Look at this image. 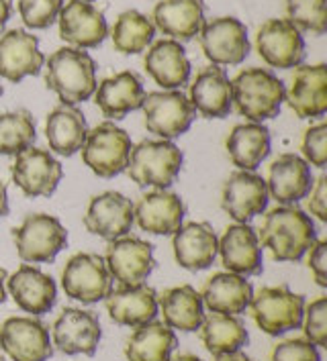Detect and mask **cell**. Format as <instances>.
<instances>
[{"mask_svg": "<svg viewBox=\"0 0 327 361\" xmlns=\"http://www.w3.org/2000/svg\"><path fill=\"white\" fill-rule=\"evenodd\" d=\"M258 239L276 262H299L317 241V233L305 210L280 204L264 216Z\"/></svg>", "mask_w": 327, "mask_h": 361, "instance_id": "cell-1", "label": "cell"}, {"mask_svg": "<svg viewBox=\"0 0 327 361\" xmlns=\"http://www.w3.org/2000/svg\"><path fill=\"white\" fill-rule=\"evenodd\" d=\"M45 84L61 104L84 102L97 90V63L82 49L59 47L45 59Z\"/></svg>", "mask_w": 327, "mask_h": 361, "instance_id": "cell-2", "label": "cell"}, {"mask_svg": "<svg viewBox=\"0 0 327 361\" xmlns=\"http://www.w3.org/2000/svg\"><path fill=\"white\" fill-rule=\"evenodd\" d=\"M287 88L270 70L246 68L231 80V104L251 123H262L280 113Z\"/></svg>", "mask_w": 327, "mask_h": 361, "instance_id": "cell-3", "label": "cell"}, {"mask_svg": "<svg viewBox=\"0 0 327 361\" xmlns=\"http://www.w3.org/2000/svg\"><path fill=\"white\" fill-rule=\"evenodd\" d=\"M182 152L172 141L145 139L131 147L127 173L137 186H152L155 190L170 188L182 170Z\"/></svg>", "mask_w": 327, "mask_h": 361, "instance_id": "cell-4", "label": "cell"}, {"mask_svg": "<svg viewBox=\"0 0 327 361\" xmlns=\"http://www.w3.org/2000/svg\"><path fill=\"white\" fill-rule=\"evenodd\" d=\"M250 308L256 324L270 337H278L301 326L305 298L289 286H268L251 296Z\"/></svg>", "mask_w": 327, "mask_h": 361, "instance_id": "cell-5", "label": "cell"}, {"mask_svg": "<svg viewBox=\"0 0 327 361\" xmlns=\"http://www.w3.org/2000/svg\"><path fill=\"white\" fill-rule=\"evenodd\" d=\"M13 241L17 253L27 264L54 262L68 243V231L56 216L35 212L29 214L19 227L13 228Z\"/></svg>", "mask_w": 327, "mask_h": 361, "instance_id": "cell-6", "label": "cell"}, {"mask_svg": "<svg viewBox=\"0 0 327 361\" xmlns=\"http://www.w3.org/2000/svg\"><path fill=\"white\" fill-rule=\"evenodd\" d=\"M131 137L115 123L107 121L97 125L84 141L82 159L84 164L100 178H115L127 170L129 153H131Z\"/></svg>", "mask_w": 327, "mask_h": 361, "instance_id": "cell-7", "label": "cell"}, {"mask_svg": "<svg viewBox=\"0 0 327 361\" xmlns=\"http://www.w3.org/2000/svg\"><path fill=\"white\" fill-rule=\"evenodd\" d=\"M61 288L66 296L82 305L105 300L113 290V278L105 259L97 253H76L61 271Z\"/></svg>", "mask_w": 327, "mask_h": 361, "instance_id": "cell-8", "label": "cell"}, {"mask_svg": "<svg viewBox=\"0 0 327 361\" xmlns=\"http://www.w3.org/2000/svg\"><path fill=\"white\" fill-rule=\"evenodd\" d=\"M143 123L150 133L157 135L166 141L184 135L194 121V109L189 96L180 90L150 92L141 104Z\"/></svg>", "mask_w": 327, "mask_h": 361, "instance_id": "cell-9", "label": "cell"}, {"mask_svg": "<svg viewBox=\"0 0 327 361\" xmlns=\"http://www.w3.org/2000/svg\"><path fill=\"white\" fill-rule=\"evenodd\" d=\"M198 43L213 66H239L250 56L246 25L235 17H217L198 31Z\"/></svg>", "mask_w": 327, "mask_h": 361, "instance_id": "cell-10", "label": "cell"}, {"mask_svg": "<svg viewBox=\"0 0 327 361\" xmlns=\"http://www.w3.org/2000/svg\"><path fill=\"white\" fill-rule=\"evenodd\" d=\"M0 349L13 361H47L54 343L47 326L33 317H11L0 326Z\"/></svg>", "mask_w": 327, "mask_h": 361, "instance_id": "cell-11", "label": "cell"}, {"mask_svg": "<svg viewBox=\"0 0 327 361\" xmlns=\"http://www.w3.org/2000/svg\"><path fill=\"white\" fill-rule=\"evenodd\" d=\"M102 329L97 312L82 308H64L52 329V339L56 349L66 355H86L97 353Z\"/></svg>", "mask_w": 327, "mask_h": 361, "instance_id": "cell-12", "label": "cell"}, {"mask_svg": "<svg viewBox=\"0 0 327 361\" xmlns=\"http://www.w3.org/2000/svg\"><path fill=\"white\" fill-rule=\"evenodd\" d=\"M256 47L260 57L278 70L297 68L305 59L303 35L289 19L266 20L256 35Z\"/></svg>", "mask_w": 327, "mask_h": 361, "instance_id": "cell-13", "label": "cell"}, {"mask_svg": "<svg viewBox=\"0 0 327 361\" xmlns=\"http://www.w3.org/2000/svg\"><path fill=\"white\" fill-rule=\"evenodd\" d=\"M105 264L111 278L121 286L141 284L155 267L154 245L137 237H119L109 243Z\"/></svg>", "mask_w": 327, "mask_h": 361, "instance_id": "cell-14", "label": "cell"}, {"mask_svg": "<svg viewBox=\"0 0 327 361\" xmlns=\"http://www.w3.org/2000/svg\"><path fill=\"white\" fill-rule=\"evenodd\" d=\"M15 164L11 168L13 182L19 186L25 196H52L61 182V164L45 149L29 147L15 155Z\"/></svg>", "mask_w": 327, "mask_h": 361, "instance_id": "cell-15", "label": "cell"}, {"mask_svg": "<svg viewBox=\"0 0 327 361\" xmlns=\"http://www.w3.org/2000/svg\"><path fill=\"white\" fill-rule=\"evenodd\" d=\"M268 188L256 171L237 170L223 184L221 207L235 223H250L268 207Z\"/></svg>", "mask_w": 327, "mask_h": 361, "instance_id": "cell-16", "label": "cell"}, {"mask_svg": "<svg viewBox=\"0 0 327 361\" xmlns=\"http://www.w3.org/2000/svg\"><path fill=\"white\" fill-rule=\"evenodd\" d=\"M58 23L59 37L76 49L98 47L109 35L105 13L84 0H70L66 6H61Z\"/></svg>", "mask_w": 327, "mask_h": 361, "instance_id": "cell-17", "label": "cell"}, {"mask_svg": "<svg viewBox=\"0 0 327 361\" xmlns=\"http://www.w3.org/2000/svg\"><path fill=\"white\" fill-rule=\"evenodd\" d=\"M133 223V202L121 192L113 190L95 196L84 214V227L107 241L125 237Z\"/></svg>", "mask_w": 327, "mask_h": 361, "instance_id": "cell-18", "label": "cell"}, {"mask_svg": "<svg viewBox=\"0 0 327 361\" xmlns=\"http://www.w3.org/2000/svg\"><path fill=\"white\" fill-rule=\"evenodd\" d=\"M45 63L39 51V39L23 29H11L0 35V76L8 82H20L37 76Z\"/></svg>", "mask_w": 327, "mask_h": 361, "instance_id": "cell-19", "label": "cell"}, {"mask_svg": "<svg viewBox=\"0 0 327 361\" xmlns=\"http://www.w3.org/2000/svg\"><path fill=\"white\" fill-rule=\"evenodd\" d=\"M268 196H272L278 204L290 207L299 200L307 198L313 188V176L309 164L295 155V153H283L278 155L268 168V180H266Z\"/></svg>", "mask_w": 327, "mask_h": 361, "instance_id": "cell-20", "label": "cell"}, {"mask_svg": "<svg viewBox=\"0 0 327 361\" xmlns=\"http://www.w3.org/2000/svg\"><path fill=\"white\" fill-rule=\"evenodd\" d=\"M285 100L299 118H321L327 113L326 63L297 66Z\"/></svg>", "mask_w": 327, "mask_h": 361, "instance_id": "cell-21", "label": "cell"}, {"mask_svg": "<svg viewBox=\"0 0 327 361\" xmlns=\"http://www.w3.org/2000/svg\"><path fill=\"white\" fill-rule=\"evenodd\" d=\"M221 262L227 271L237 276H258L264 269L262 247L258 233L248 223H237L225 228L223 237L219 239Z\"/></svg>", "mask_w": 327, "mask_h": 361, "instance_id": "cell-22", "label": "cell"}, {"mask_svg": "<svg viewBox=\"0 0 327 361\" xmlns=\"http://www.w3.org/2000/svg\"><path fill=\"white\" fill-rule=\"evenodd\" d=\"M6 286L15 305L33 317L49 312L58 298V288L52 276L29 264L20 266L11 278H6Z\"/></svg>", "mask_w": 327, "mask_h": 361, "instance_id": "cell-23", "label": "cell"}, {"mask_svg": "<svg viewBox=\"0 0 327 361\" xmlns=\"http://www.w3.org/2000/svg\"><path fill=\"white\" fill-rule=\"evenodd\" d=\"M133 219L141 231L152 235H174L184 219V202L174 192H148L133 204Z\"/></svg>", "mask_w": 327, "mask_h": 361, "instance_id": "cell-24", "label": "cell"}, {"mask_svg": "<svg viewBox=\"0 0 327 361\" xmlns=\"http://www.w3.org/2000/svg\"><path fill=\"white\" fill-rule=\"evenodd\" d=\"M107 300L109 317L121 326H141L157 317V294L148 284L121 286L111 290Z\"/></svg>", "mask_w": 327, "mask_h": 361, "instance_id": "cell-25", "label": "cell"}, {"mask_svg": "<svg viewBox=\"0 0 327 361\" xmlns=\"http://www.w3.org/2000/svg\"><path fill=\"white\" fill-rule=\"evenodd\" d=\"M174 257L178 266L189 271H201L213 266L219 249V239L211 225L189 223L180 225L172 239Z\"/></svg>", "mask_w": 327, "mask_h": 361, "instance_id": "cell-26", "label": "cell"}, {"mask_svg": "<svg viewBox=\"0 0 327 361\" xmlns=\"http://www.w3.org/2000/svg\"><path fill=\"white\" fill-rule=\"evenodd\" d=\"M145 72L164 90H178L191 78V61L184 47L174 39L155 41L143 57Z\"/></svg>", "mask_w": 327, "mask_h": 361, "instance_id": "cell-27", "label": "cell"}, {"mask_svg": "<svg viewBox=\"0 0 327 361\" xmlns=\"http://www.w3.org/2000/svg\"><path fill=\"white\" fill-rule=\"evenodd\" d=\"M145 98L143 84L133 72H119L105 78L95 90V102L107 118L121 121L125 114L141 109Z\"/></svg>", "mask_w": 327, "mask_h": 361, "instance_id": "cell-28", "label": "cell"}, {"mask_svg": "<svg viewBox=\"0 0 327 361\" xmlns=\"http://www.w3.org/2000/svg\"><path fill=\"white\" fill-rule=\"evenodd\" d=\"M194 113L205 118H223L231 113V80L219 66L203 68L191 84V96Z\"/></svg>", "mask_w": 327, "mask_h": 361, "instance_id": "cell-29", "label": "cell"}, {"mask_svg": "<svg viewBox=\"0 0 327 361\" xmlns=\"http://www.w3.org/2000/svg\"><path fill=\"white\" fill-rule=\"evenodd\" d=\"M203 25V0H160L154 6V27L174 41H191Z\"/></svg>", "mask_w": 327, "mask_h": 361, "instance_id": "cell-30", "label": "cell"}, {"mask_svg": "<svg viewBox=\"0 0 327 361\" xmlns=\"http://www.w3.org/2000/svg\"><path fill=\"white\" fill-rule=\"evenodd\" d=\"M251 296H254V290H251L250 282L244 276H237L231 271L211 276L201 292L203 305L211 312L233 314V317L246 312V308L250 306Z\"/></svg>", "mask_w": 327, "mask_h": 361, "instance_id": "cell-31", "label": "cell"}, {"mask_svg": "<svg viewBox=\"0 0 327 361\" xmlns=\"http://www.w3.org/2000/svg\"><path fill=\"white\" fill-rule=\"evenodd\" d=\"M45 137L49 149L58 155L70 157L84 147L88 137V125L80 109L74 104H59L45 121Z\"/></svg>", "mask_w": 327, "mask_h": 361, "instance_id": "cell-32", "label": "cell"}, {"mask_svg": "<svg viewBox=\"0 0 327 361\" xmlns=\"http://www.w3.org/2000/svg\"><path fill=\"white\" fill-rule=\"evenodd\" d=\"M157 310L164 314V324L184 333L198 331L205 321V305L193 286H176L157 296Z\"/></svg>", "mask_w": 327, "mask_h": 361, "instance_id": "cell-33", "label": "cell"}, {"mask_svg": "<svg viewBox=\"0 0 327 361\" xmlns=\"http://www.w3.org/2000/svg\"><path fill=\"white\" fill-rule=\"evenodd\" d=\"M227 155L237 170L254 171L270 155V131L262 123H244L225 139Z\"/></svg>", "mask_w": 327, "mask_h": 361, "instance_id": "cell-34", "label": "cell"}, {"mask_svg": "<svg viewBox=\"0 0 327 361\" xmlns=\"http://www.w3.org/2000/svg\"><path fill=\"white\" fill-rule=\"evenodd\" d=\"M178 345L176 333L160 321L135 326L125 345V355L129 361H168Z\"/></svg>", "mask_w": 327, "mask_h": 361, "instance_id": "cell-35", "label": "cell"}, {"mask_svg": "<svg viewBox=\"0 0 327 361\" xmlns=\"http://www.w3.org/2000/svg\"><path fill=\"white\" fill-rule=\"evenodd\" d=\"M201 339L211 355H223V353L239 351L244 345H248L250 335L246 324L237 317L213 312L205 317L201 324Z\"/></svg>", "mask_w": 327, "mask_h": 361, "instance_id": "cell-36", "label": "cell"}, {"mask_svg": "<svg viewBox=\"0 0 327 361\" xmlns=\"http://www.w3.org/2000/svg\"><path fill=\"white\" fill-rule=\"evenodd\" d=\"M155 27L152 19L141 15L139 11H125L117 17L115 25L111 29V39L119 54L135 56L148 49V45L154 41Z\"/></svg>", "mask_w": 327, "mask_h": 361, "instance_id": "cell-37", "label": "cell"}, {"mask_svg": "<svg viewBox=\"0 0 327 361\" xmlns=\"http://www.w3.org/2000/svg\"><path fill=\"white\" fill-rule=\"evenodd\" d=\"M37 129L29 111L0 114V155H19L35 143Z\"/></svg>", "mask_w": 327, "mask_h": 361, "instance_id": "cell-38", "label": "cell"}, {"mask_svg": "<svg viewBox=\"0 0 327 361\" xmlns=\"http://www.w3.org/2000/svg\"><path fill=\"white\" fill-rule=\"evenodd\" d=\"M289 20L299 29L313 35L327 31L326 0H287Z\"/></svg>", "mask_w": 327, "mask_h": 361, "instance_id": "cell-39", "label": "cell"}, {"mask_svg": "<svg viewBox=\"0 0 327 361\" xmlns=\"http://www.w3.org/2000/svg\"><path fill=\"white\" fill-rule=\"evenodd\" d=\"M64 0H19V15L29 29H47L58 20Z\"/></svg>", "mask_w": 327, "mask_h": 361, "instance_id": "cell-40", "label": "cell"}, {"mask_svg": "<svg viewBox=\"0 0 327 361\" xmlns=\"http://www.w3.org/2000/svg\"><path fill=\"white\" fill-rule=\"evenodd\" d=\"M303 331L305 339L315 347H327V298H315L307 310H303Z\"/></svg>", "mask_w": 327, "mask_h": 361, "instance_id": "cell-41", "label": "cell"}, {"mask_svg": "<svg viewBox=\"0 0 327 361\" xmlns=\"http://www.w3.org/2000/svg\"><path fill=\"white\" fill-rule=\"evenodd\" d=\"M301 149L305 155V161L323 170L327 164V125L317 123L311 125L301 141Z\"/></svg>", "mask_w": 327, "mask_h": 361, "instance_id": "cell-42", "label": "cell"}, {"mask_svg": "<svg viewBox=\"0 0 327 361\" xmlns=\"http://www.w3.org/2000/svg\"><path fill=\"white\" fill-rule=\"evenodd\" d=\"M270 361H321V355L307 339H287L272 349Z\"/></svg>", "mask_w": 327, "mask_h": 361, "instance_id": "cell-43", "label": "cell"}, {"mask_svg": "<svg viewBox=\"0 0 327 361\" xmlns=\"http://www.w3.org/2000/svg\"><path fill=\"white\" fill-rule=\"evenodd\" d=\"M309 269L315 276V282L327 288V241H315L309 249Z\"/></svg>", "mask_w": 327, "mask_h": 361, "instance_id": "cell-44", "label": "cell"}, {"mask_svg": "<svg viewBox=\"0 0 327 361\" xmlns=\"http://www.w3.org/2000/svg\"><path fill=\"white\" fill-rule=\"evenodd\" d=\"M327 178L319 176L317 182H313V188L309 192V210L311 214H315L321 223L327 221Z\"/></svg>", "mask_w": 327, "mask_h": 361, "instance_id": "cell-45", "label": "cell"}, {"mask_svg": "<svg viewBox=\"0 0 327 361\" xmlns=\"http://www.w3.org/2000/svg\"><path fill=\"white\" fill-rule=\"evenodd\" d=\"M13 15V0H0V33Z\"/></svg>", "mask_w": 327, "mask_h": 361, "instance_id": "cell-46", "label": "cell"}, {"mask_svg": "<svg viewBox=\"0 0 327 361\" xmlns=\"http://www.w3.org/2000/svg\"><path fill=\"white\" fill-rule=\"evenodd\" d=\"M213 361H254V360H251V357H248L246 353H242V349H239V351H233V353L215 355V360Z\"/></svg>", "mask_w": 327, "mask_h": 361, "instance_id": "cell-47", "label": "cell"}, {"mask_svg": "<svg viewBox=\"0 0 327 361\" xmlns=\"http://www.w3.org/2000/svg\"><path fill=\"white\" fill-rule=\"evenodd\" d=\"M8 214V194H6V186L0 182V216Z\"/></svg>", "mask_w": 327, "mask_h": 361, "instance_id": "cell-48", "label": "cell"}, {"mask_svg": "<svg viewBox=\"0 0 327 361\" xmlns=\"http://www.w3.org/2000/svg\"><path fill=\"white\" fill-rule=\"evenodd\" d=\"M4 282H6V271L0 267V305L4 302V298H6V290H4Z\"/></svg>", "mask_w": 327, "mask_h": 361, "instance_id": "cell-49", "label": "cell"}, {"mask_svg": "<svg viewBox=\"0 0 327 361\" xmlns=\"http://www.w3.org/2000/svg\"><path fill=\"white\" fill-rule=\"evenodd\" d=\"M168 361H203V360H198L196 355H176V357H170Z\"/></svg>", "mask_w": 327, "mask_h": 361, "instance_id": "cell-50", "label": "cell"}, {"mask_svg": "<svg viewBox=\"0 0 327 361\" xmlns=\"http://www.w3.org/2000/svg\"><path fill=\"white\" fill-rule=\"evenodd\" d=\"M0 96H2V86H0Z\"/></svg>", "mask_w": 327, "mask_h": 361, "instance_id": "cell-51", "label": "cell"}, {"mask_svg": "<svg viewBox=\"0 0 327 361\" xmlns=\"http://www.w3.org/2000/svg\"><path fill=\"white\" fill-rule=\"evenodd\" d=\"M84 2H90V0H84Z\"/></svg>", "mask_w": 327, "mask_h": 361, "instance_id": "cell-52", "label": "cell"}, {"mask_svg": "<svg viewBox=\"0 0 327 361\" xmlns=\"http://www.w3.org/2000/svg\"><path fill=\"white\" fill-rule=\"evenodd\" d=\"M0 361H4V360H0Z\"/></svg>", "mask_w": 327, "mask_h": 361, "instance_id": "cell-53", "label": "cell"}]
</instances>
